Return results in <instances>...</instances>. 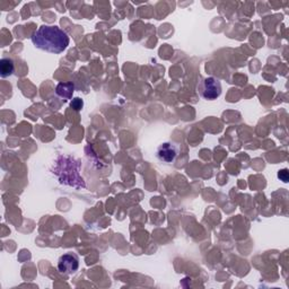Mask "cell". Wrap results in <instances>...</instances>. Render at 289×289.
Returning a JSON list of instances; mask_svg holds the SVG:
<instances>
[{"label": "cell", "instance_id": "6da1fadb", "mask_svg": "<svg viewBox=\"0 0 289 289\" xmlns=\"http://www.w3.org/2000/svg\"><path fill=\"white\" fill-rule=\"evenodd\" d=\"M31 40L32 43L35 45V48L55 55L62 53L68 48L69 42H70L68 34L61 30L59 26L56 25L40 26L32 34Z\"/></svg>", "mask_w": 289, "mask_h": 289}, {"label": "cell", "instance_id": "7a4b0ae2", "mask_svg": "<svg viewBox=\"0 0 289 289\" xmlns=\"http://www.w3.org/2000/svg\"><path fill=\"white\" fill-rule=\"evenodd\" d=\"M198 93L205 100H217L222 95V84L215 77L201 78L198 84Z\"/></svg>", "mask_w": 289, "mask_h": 289}, {"label": "cell", "instance_id": "3957f363", "mask_svg": "<svg viewBox=\"0 0 289 289\" xmlns=\"http://www.w3.org/2000/svg\"><path fill=\"white\" fill-rule=\"evenodd\" d=\"M180 154V148H178L174 142L166 141L159 144L157 150H156V156L157 158L163 161V163H174L176 157Z\"/></svg>", "mask_w": 289, "mask_h": 289}, {"label": "cell", "instance_id": "277c9868", "mask_svg": "<svg viewBox=\"0 0 289 289\" xmlns=\"http://www.w3.org/2000/svg\"><path fill=\"white\" fill-rule=\"evenodd\" d=\"M79 268V258L75 253H66L58 260V270L63 275H73Z\"/></svg>", "mask_w": 289, "mask_h": 289}, {"label": "cell", "instance_id": "5b68a950", "mask_svg": "<svg viewBox=\"0 0 289 289\" xmlns=\"http://www.w3.org/2000/svg\"><path fill=\"white\" fill-rule=\"evenodd\" d=\"M75 92V85L73 83H60L57 85L56 94L63 98L65 101H69L73 98V94Z\"/></svg>", "mask_w": 289, "mask_h": 289}, {"label": "cell", "instance_id": "8992f818", "mask_svg": "<svg viewBox=\"0 0 289 289\" xmlns=\"http://www.w3.org/2000/svg\"><path fill=\"white\" fill-rule=\"evenodd\" d=\"M15 71V63L10 58H3L0 60V76L3 78L9 77Z\"/></svg>", "mask_w": 289, "mask_h": 289}, {"label": "cell", "instance_id": "52a82bcc", "mask_svg": "<svg viewBox=\"0 0 289 289\" xmlns=\"http://www.w3.org/2000/svg\"><path fill=\"white\" fill-rule=\"evenodd\" d=\"M83 106H84V102H83V100H80L79 97L74 98L73 102L70 103V107L74 109L75 111H77V112L80 111V110L83 109Z\"/></svg>", "mask_w": 289, "mask_h": 289}, {"label": "cell", "instance_id": "ba28073f", "mask_svg": "<svg viewBox=\"0 0 289 289\" xmlns=\"http://www.w3.org/2000/svg\"><path fill=\"white\" fill-rule=\"evenodd\" d=\"M278 177L282 182L287 183L288 182V171L287 170H281L278 172Z\"/></svg>", "mask_w": 289, "mask_h": 289}]
</instances>
